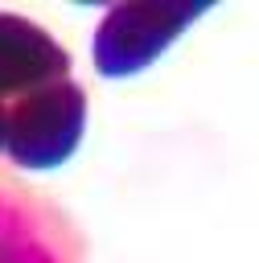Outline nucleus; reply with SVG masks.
<instances>
[{"instance_id": "nucleus-1", "label": "nucleus", "mask_w": 259, "mask_h": 263, "mask_svg": "<svg viewBox=\"0 0 259 263\" xmlns=\"http://www.w3.org/2000/svg\"><path fill=\"white\" fill-rule=\"evenodd\" d=\"M82 127H86V95L78 82L66 78V82L41 86L8 107L4 152L21 168L49 173L74 156Z\"/></svg>"}, {"instance_id": "nucleus-5", "label": "nucleus", "mask_w": 259, "mask_h": 263, "mask_svg": "<svg viewBox=\"0 0 259 263\" xmlns=\"http://www.w3.org/2000/svg\"><path fill=\"white\" fill-rule=\"evenodd\" d=\"M4 119H8V107L0 103V152H4Z\"/></svg>"}, {"instance_id": "nucleus-2", "label": "nucleus", "mask_w": 259, "mask_h": 263, "mask_svg": "<svg viewBox=\"0 0 259 263\" xmlns=\"http://www.w3.org/2000/svg\"><path fill=\"white\" fill-rule=\"evenodd\" d=\"M210 4L206 0H160V4H119L103 16L95 33V66L107 78H127L169 49Z\"/></svg>"}, {"instance_id": "nucleus-3", "label": "nucleus", "mask_w": 259, "mask_h": 263, "mask_svg": "<svg viewBox=\"0 0 259 263\" xmlns=\"http://www.w3.org/2000/svg\"><path fill=\"white\" fill-rule=\"evenodd\" d=\"M82 242L66 214L21 185H0V263H78Z\"/></svg>"}, {"instance_id": "nucleus-4", "label": "nucleus", "mask_w": 259, "mask_h": 263, "mask_svg": "<svg viewBox=\"0 0 259 263\" xmlns=\"http://www.w3.org/2000/svg\"><path fill=\"white\" fill-rule=\"evenodd\" d=\"M70 53L33 21L0 12V99L33 95L41 86L66 82Z\"/></svg>"}]
</instances>
